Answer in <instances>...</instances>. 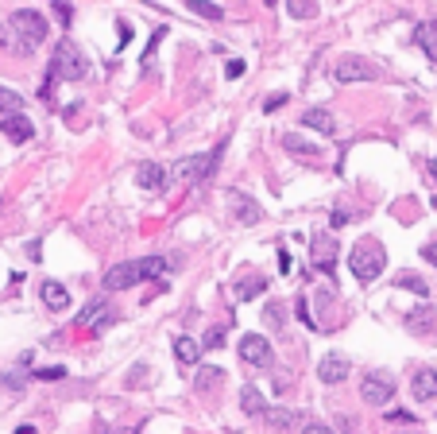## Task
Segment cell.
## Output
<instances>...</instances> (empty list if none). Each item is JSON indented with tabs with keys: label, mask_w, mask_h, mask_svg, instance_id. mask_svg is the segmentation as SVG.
Here are the masks:
<instances>
[{
	"label": "cell",
	"mask_w": 437,
	"mask_h": 434,
	"mask_svg": "<svg viewBox=\"0 0 437 434\" xmlns=\"http://www.w3.org/2000/svg\"><path fill=\"white\" fill-rule=\"evenodd\" d=\"M344 376H349V357H341V353L321 357V365H317V380L321 384H341Z\"/></svg>",
	"instance_id": "4fadbf2b"
},
{
	"label": "cell",
	"mask_w": 437,
	"mask_h": 434,
	"mask_svg": "<svg viewBox=\"0 0 437 434\" xmlns=\"http://www.w3.org/2000/svg\"><path fill=\"white\" fill-rule=\"evenodd\" d=\"M225 198H228V210H233V221H240V225H260L263 221V210L244 190H228Z\"/></svg>",
	"instance_id": "8fae6325"
},
{
	"label": "cell",
	"mask_w": 437,
	"mask_h": 434,
	"mask_svg": "<svg viewBox=\"0 0 437 434\" xmlns=\"http://www.w3.org/2000/svg\"><path fill=\"white\" fill-rule=\"evenodd\" d=\"M31 376H35V380H43V384H51V380H62L66 368H35Z\"/></svg>",
	"instance_id": "1f68e13d"
},
{
	"label": "cell",
	"mask_w": 437,
	"mask_h": 434,
	"mask_svg": "<svg viewBox=\"0 0 437 434\" xmlns=\"http://www.w3.org/2000/svg\"><path fill=\"white\" fill-rule=\"evenodd\" d=\"M225 155V140H221L213 152H197V155H186V159L175 163V183L182 186H202L205 178L213 175V167H217V159Z\"/></svg>",
	"instance_id": "277c9868"
},
{
	"label": "cell",
	"mask_w": 437,
	"mask_h": 434,
	"mask_svg": "<svg viewBox=\"0 0 437 434\" xmlns=\"http://www.w3.org/2000/svg\"><path fill=\"white\" fill-rule=\"evenodd\" d=\"M117 28H120V47H128V39H132V23H124V20H120Z\"/></svg>",
	"instance_id": "ab89813d"
},
{
	"label": "cell",
	"mask_w": 437,
	"mask_h": 434,
	"mask_svg": "<svg viewBox=\"0 0 437 434\" xmlns=\"http://www.w3.org/2000/svg\"><path fill=\"white\" fill-rule=\"evenodd\" d=\"M225 74H228V78H240V74H244V62H240V59H233V62H228V70H225Z\"/></svg>",
	"instance_id": "f35d334b"
},
{
	"label": "cell",
	"mask_w": 437,
	"mask_h": 434,
	"mask_svg": "<svg viewBox=\"0 0 437 434\" xmlns=\"http://www.w3.org/2000/svg\"><path fill=\"white\" fill-rule=\"evenodd\" d=\"M302 128H313V132H321V136H333L337 120H333V113H329V109H306V113H302Z\"/></svg>",
	"instance_id": "d6986e66"
},
{
	"label": "cell",
	"mask_w": 437,
	"mask_h": 434,
	"mask_svg": "<svg viewBox=\"0 0 437 434\" xmlns=\"http://www.w3.org/2000/svg\"><path fill=\"white\" fill-rule=\"evenodd\" d=\"M383 268H387L383 244H379L375 236H364V241H356V249L349 252V272L356 275L360 283H375L379 275H383Z\"/></svg>",
	"instance_id": "7a4b0ae2"
},
{
	"label": "cell",
	"mask_w": 437,
	"mask_h": 434,
	"mask_svg": "<svg viewBox=\"0 0 437 434\" xmlns=\"http://www.w3.org/2000/svg\"><path fill=\"white\" fill-rule=\"evenodd\" d=\"M221 384H225V372H221V368H213V365L197 368V376H194V388L197 392H213V388H221Z\"/></svg>",
	"instance_id": "cb8c5ba5"
},
{
	"label": "cell",
	"mask_w": 437,
	"mask_h": 434,
	"mask_svg": "<svg viewBox=\"0 0 437 434\" xmlns=\"http://www.w3.org/2000/svg\"><path fill=\"white\" fill-rule=\"evenodd\" d=\"M283 152L302 155V159H321V147L313 140H306L302 132H283Z\"/></svg>",
	"instance_id": "e0dca14e"
},
{
	"label": "cell",
	"mask_w": 437,
	"mask_h": 434,
	"mask_svg": "<svg viewBox=\"0 0 437 434\" xmlns=\"http://www.w3.org/2000/svg\"><path fill=\"white\" fill-rule=\"evenodd\" d=\"M109 322H112V307H109L105 299H93V302H89V307L78 314V326H81V330H93V326H109Z\"/></svg>",
	"instance_id": "9a60e30c"
},
{
	"label": "cell",
	"mask_w": 437,
	"mask_h": 434,
	"mask_svg": "<svg viewBox=\"0 0 437 434\" xmlns=\"http://www.w3.org/2000/svg\"><path fill=\"white\" fill-rule=\"evenodd\" d=\"M263 419H267L271 430H291L294 427V411H291V407H267Z\"/></svg>",
	"instance_id": "d4e9b609"
},
{
	"label": "cell",
	"mask_w": 437,
	"mask_h": 434,
	"mask_svg": "<svg viewBox=\"0 0 437 434\" xmlns=\"http://www.w3.org/2000/svg\"><path fill=\"white\" fill-rule=\"evenodd\" d=\"M430 175L437 178V155H433V159H430Z\"/></svg>",
	"instance_id": "f6af8a7d"
},
{
	"label": "cell",
	"mask_w": 437,
	"mask_h": 434,
	"mask_svg": "<svg viewBox=\"0 0 437 434\" xmlns=\"http://www.w3.org/2000/svg\"><path fill=\"white\" fill-rule=\"evenodd\" d=\"M240 407H244V415H255V419H263L267 404H263V392L255 388V384H244V388H240Z\"/></svg>",
	"instance_id": "44dd1931"
},
{
	"label": "cell",
	"mask_w": 437,
	"mask_h": 434,
	"mask_svg": "<svg viewBox=\"0 0 437 434\" xmlns=\"http://www.w3.org/2000/svg\"><path fill=\"white\" fill-rule=\"evenodd\" d=\"M395 287H402V291H414V295H422V299H426V295H430V283H426L418 272H399V275H395Z\"/></svg>",
	"instance_id": "484cf974"
},
{
	"label": "cell",
	"mask_w": 437,
	"mask_h": 434,
	"mask_svg": "<svg viewBox=\"0 0 437 434\" xmlns=\"http://www.w3.org/2000/svg\"><path fill=\"white\" fill-rule=\"evenodd\" d=\"M167 183H170V175H167V167H163V163L147 159V163H139V167H136V186H139V190L163 194V190H167Z\"/></svg>",
	"instance_id": "30bf717a"
},
{
	"label": "cell",
	"mask_w": 437,
	"mask_h": 434,
	"mask_svg": "<svg viewBox=\"0 0 437 434\" xmlns=\"http://www.w3.org/2000/svg\"><path fill=\"white\" fill-rule=\"evenodd\" d=\"M97 434H109V427H105V423H101V419H97Z\"/></svg>",
	"instance_id": "bcb514c9"
},
{
	"label": "cell",
	"mask_w": 437,
	"mask_h": 434,
	"mask_svg": "<svg viewBox=\"0 0 437 434\" xmlns=\"http://www.w3.org/2000/svg\"><path fill=\"white\" fill-rule=\"evenodd\" d=\"M407 330L414 333V338H426V333L437 330V310L430 307V302H422V307L407 310Z\"/></svg>",
	"instance_id": "7c38bea8"
},
{
	"label": "cell",
	"mask_w": 437,
	"mask_h": 434,
	"mask_svg": "<svg viewBox=\"0 0 437 434\" xmlns=\"http://www.w3.org/2000/svg\"><path fill=\"white\" fill-rule=\"evenodd\" d=\"M263 291H267V280H263V275H244V280L236 283L233 295H236L240 302H248V299H260Z\"/></svg>",
	"instance_id": "603a6c76"
},
{
	"label": "cell",
	"mask_w": 437,
	"mask_h": 434,
	"mask_svg": "<svg viewBox=\"0 0 437 434\" xmlns=\"http://www.w3.org/2000/svg\"><path fill=\"white\" fill-rule=\"evenodd\" d=\"M240 361L252 365V368H267L275 361V349H271V341L263 338V333H244L240 338Z\"/></svg>",
	"instance_id": "ba28073f"
},
{
	"label": "cell",
	"mask_w": 437,
	"mask_h": 434,
	"mask_svg": "<svg viewBox=\"0 0 437 434\" xmlns=\"http://www.w3.org/2000/svg\"><path fill=\"white\" fill-rule=\"evenodd\" d=\"M20 109H23V97L16 93V89L0 86V113H4V117H12V113H20Z\"/></svg>",
	"instance_id": "4316f807"
},
{
	"label": "cell",
	"mask_w": 437,
	"mask_h": 434,
	"mask_svg": "<svg viewBox=\"0 0 437 434\" xmlns=\"http://www.w3.org/2000/svg\"><path fill=\"white\" fill-rule=\"evenodd\" d=\"M51 74L54 78H66V81H81L89 74V59L81 55L78 43H70V39H62L59 47H54V59H51Z\"/></svg>",
	"instance_id": "5b68a950"
},
{
	"label": "cell",
	"mask_w": 437,
	"mask_h": 434,
	"mask_svg": "<svg viewBox=\"0 0 437 434\" xmlns=\"http://www.w3.org/2000/svg\"><path fill=\"white\" fill-rule=\"evenodd\" d=\"M286 12H291L294 20H310V16H317V4H310V0H291Z\"/></svg>",
	"instance_id": "f1b7e54d"
},
{
	"label": "cell",
	"mask_w": 437,
	"mask_h": 434,
	"mask_svg": "<svg viewBox=\"0 0 437 434\" xmlns=\"http://www.w3.org/2000/svg\"><path fill=\"white\" fill-rule=\"evenodd\" d=\"M279 272H283V275H286V272H291V252H286V249H283V252H279Z\"/></svg>",
	"instance_id": "60d3db41"
},
{
	"label": "cell",
	"mask_w": 437,
	"mask_h": 434,
	"mask_svg": "<svg viewBox=\"0 0 437 434\" xmlns=\"http://www.w3.org/2000/svg\"><path fill=\"white\" fill-rule=\"evenodd\" d=\"M54 16H59L62 23H70V20H74V8H70V4H54Z\"/></svg>",
	"instance_id": "74e56055"
},
{
	"label": "cell",
	"mask_w": 437,
	"mask_h": 434,
	"mask_svg": "<svg viewBox=\"0 0 437 434\" xmlns=\"http://www.w3.org/2000/svg\"><path fill=\"white\" fill-rule=\"evenodd\" d=\"M0 132H4L12 144H28L31 136H35V125H31V120L23 117V113H12V117L0 120Z\"/></svg>",
	"instance_id": "5bb4252c"
},
{
	"label": "cell",
	"mask_w": 437,
	"mask_h": 434,
	"mask_svg": "<svg viewBox=\"0 0 437 434\" xmlns=\"http://www.w3.org/2000/svg\"><path fill=\"white\" fill-rule=\"evenodd\" d=\"M144 376H147V365H136V368H132V384H144Z\"/></svg>",
	"instance_id": "b9f144b4"
},
{
	"label": "cell",
	"mask_w": 437,
	"mask_h": 434,
	"mask_svg": "<svg viewBox=\"0 0 437 434\" xmlns=\"http://www.w3.org/2000/svg\"><path fill=\"white\" fill-rule=\"evenodd\" d=\"M175 357H178L182 365H197V361H202V341L190 338V333L175 338Z\"/></svg>",
	"instance_id": "7402d4cb"
},
{
	"label": "cell",
	"mask_w": 437,
	"mask_h": 434,
	"mask_svg": "<svg viewBox=\"0 0 437 434\" xmlns=\"http://www.w3.org/2000/svg\"><path fill=\"white\" fill-rule=\"evenodd\" d=\"M117 434H139V427H120Z\"/></svg>",
	"instance_id": "ee69618b"
},
{
	"label": "cell",
	"mask_w": 437,
	"mask_h": 434,
	"mask_svg": "<svg viewBox=\"0 0 437 434\" xmlns=\"http://www.w3.org/2000/svg\"><path fill=\"white\" fill-rule=\"evenodd\" d=\"M39 249H43V244H39V241H31V244H28V256H31V260H39V256H43Z\"/></svg>",
	"instance_id": "7bdbcfd3"
},
{
	"label": "cell",
	"mask_w": 437,
	"mask_h": 434,
	"mask_svg": "<svg viewBox=\"0 0 437 434\" xmlns=\"http://www.w3.org/2000/svg\"><path fill=\"white\" fill-rule=\"evenodd\" d=\"M410 392H414L418 404H430V399H437V372H433V368H418L414 380H410Z\"/></svg>",
	"instance_id": "2e32d148"
},
{
	"label": "cell",
	"mask_w": 437,
	"mask_h": 434,
	"mask_svg": "<svg viewBox=\"0 0 437 434\" xmlns=\"http://www.w3.org/2000/svg\"><path fill=\"white\" fill-rule=\"evenodd\" d=\"M167 272V260L163 256H144V260H128V264H117L105 272V291H128L144 280H155V275Z\"/></svg>",
	"instance_id": "6da1fadb"
},
{
	"label": "cell",
	"mask_w": 437,
	"mask_h": 434,
	"mask_svg": "<svg viewBox=\"0 0 437 434\" xmlns=\"http://www.w3.org/2000/svg\"><path fill=\"white\" fill-rule=\"evenodd\" d=\"M190 12L205 16V20H221V16H225L217 4H209V0H190Z\"/></svg>",
	"instance_id": "f546056e"
},
{
	"label": "cell",
	"mask_w": 437,
	"mask_h": 434,
	"mask_svg": "<svg viewBox=\"0 0 437 434\" xmlns=\"http://www.w3.org/2000/svg\"><path fill=\"white\" fill-rule=\"evenodd\" d=\"M349 221H352V210L337 206V210H333V217H329V225H333V229H344V225H349Z\"/></svg>",
	"instance_id": "d6a6232c"
},
{
	"label": "cell",
	"mask_w": 437,
	"mask_h": 434,
	"mask_svg": "<svg viewBox=\"0 0 437 434\" xmlns=\"http://www.w3.org/2000/svg\"><path fill=\"white\" fill-rule=\"evenodd\" d=\"M422 260H426V264H433V268H437V241H430V244H426V249H422Z\"/></svg>",
	"instance_id": "d590c367"
},
{
	"label": "cell",
	"mask_w": 437,
	"mask_h": 434,
	"mask_svg": "<svg viewBox=\"0 0 437 434\" xmlns=\"http://www.w3.org/2000/svg\"><path fill=\"white\" fill-rule=\"evenodd\" d=\"M414 43L422 47L426 55H430V62H437V20H426V23H418V31H414Z\"/></svg>",
	"instance_id": "ffe728a7"
},
{
	"label": "cell",
	"mask_w": 437,
	"mask_h": 434,
	"mask_svg": "<svg viewBox=\"0 0 437 434\" xmlns=\"http://www.w3.org/2000/svg\"><path fill=\"white\" fill-rule=\"evenodd\" d=\"M302 434H333V427H329V423H306V427H302Z\"/></svg>",
	"instance_id": "836d02e7"
},
{
	"label": "cell",
	"mask_w": 437,
	"mask_h": 434,
	"mask_svg": "<svg viewBox=\"0 0 437 434\" xmlns=\"http://www.w3.org/2000/svg\"><path fill=\"white\" fill-rule=\"evenodd\" d=\"M430 206H433V210H437V194H433V198H430Z\"/></svg>",
	"instance_id": "7dc6e473"
},
{
	"label": "cell",
	"mask_w": 437,
	"mask_h": 434,
	"mask_svg": "<svg viewBox=\"0 0 437 434\" xmlns=\"http://www.w3.org/2000/svg\"><path fill=\"white\" fill-rule=\"evenodd\" d=\"M395 396V380L387 372H368L364 380H360V399H364L368 407H387Z\"/></svg>",
	"instance_id": "8992f818"
},
{
	"label": "cell",
	"mask_w": 437,
	"mask_h": 434,
	"mask_svg": "<svg viewBox=\"0 0 437 434\" xmlns=\"http://www.w3.org/2000/svg\"><path fill=\"white\" fill-rule=\"evenodd\" d=\"M4 384H8L12 392H23V376H20V372H8V376H4Z\"/></svg>",
	"instance_id": "8d00e7d4"
},
{
	"label": "cell",
	"mask_w": 437,
	"mask_h": 434,
	"mask_svg": "<svg viewBox=\"0 0 437 434\" xmlns=\"http://www.w3.org/2000/svg\"><path fill=\"white\" fill-rule=\"evenodd\" d=\"M8 23H12V31L20 35L16 51H35V47L43 43L47 35H51V28H47V16H39L35 8H16V12L8 16Z\"/></svg>",
	"instance_id": "3957f363"
},
{
	"label": "cell",
	"mask_w": 437,
	"mask_h": 434,
	"mask_svg": "<svg viewBox=\"0 0 437 434\" xmlns=\"http://www.w3.org/2000/svg\"><path fill=\"white\" fill-rule=\"evenodd\" d=\"M225 338H228L225 326H209V330H205V338H202V353H205V349H221V346H225Z\"/></svg>",
	"instance_id": "83f0119b"
},
{
	"label": "cell",
	"mask_w": 437,
	"mask_h": 434,
	"mask_svg": "<svg viewBox=\"0 0 437 434\" xmlns=\"http://www.w3.org/2000/svg\"><path fill=\"white\" fill-rule=\"evenodd\" d=\"M279 105H286V93H271L267 101H263V109H267V113H275Z\"/></svg>",
	"instance_id": "e575fe53"
},
{
	"label": "cell",
	"mask_w": 437,
	"mask_h": 434,
	"mask_svg": "<svg viewBox=\"0 0 437 434\" xmlns=\"http://www.w3.org/2000/svg\"><path fill=\"white\" fill-rule=\"evenodd\" d=\"M333 78L341 81V86H349V81H375L379 70H375V62L360 59V55H344V59L333 67Z\"/></svg>",
	"instance_id": "52a82bcc"
},
{
	"label": "cell",
	"mask_w": 437,
	"mask_h": 434,
	"mask_svg": "<svg viewBox=\"0 0 437 434\" xmlns=\"http://www.w3.org/2000/svg\"><path fill=\"white\" fill-rule=\"evenodd\" d=\"M263 318H267V326H286V310H283V302H267V310H263Z\"/></svg>",
	"instance_id": "4dcf8cb0"
},
{
	"label": "cell",
	"mask_w": 437,
	"mask_h": 434,
	"mask_svg": "<svg viewBox=\"0 0 437 434\" xmlns=\"http://www.w3.org/2000/svg\"><path fill=\"white\" fill-rule=\"evenodd\" d=\"M310 256H313V268L317 272H325V275H333L337 272V241H333V233H313L310 236Z\"/></svg>",
	"instance_id": "9c48e42d"
},
{
	"label": "cell",
	"mask_w": 437,
	"mask_h": 434,
	"mask_svg": "<svg viewBox=\"0 0 437 434\" xmlns=\"http://www.w3.org/2000/svg\"><path fill=\"white\" fill-rule=\"evenodd\" d=\"M39 299L47 302L51 310H70V291L62 287V283H54V280H47V283H39Z\"/></svg>",
	"instance_id": "ac0fdd59"
}]
</instances>
